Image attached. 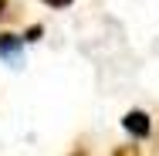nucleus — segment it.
Masks as SVG:
<instances>
[{
	"instance_id": "1",
	"label": "nucleus",
	"mask_w": 159,
	"mask_h": 156,
	"mask_svg": "<svg viewBox=\"0 0 159 156\" xmlns=\"http://www.w3.org/2000/svg\"><path fill=\"white\" fill-rule=\"evenodd\" d=\"M122 125H125L129 136H135V139H146V136H149V116H146L142 109H132V112H125Z\"/></svg>"
},
{
	"instance_id": "2",
	"label": "nucleus",
	"mask_w": 159,
	"mask_h": 156,
	"mask_svg": "<svg viewBox=\"0 0 159 156\" xmlns=\"http://www.w3.org/2000/svg\"><path fill=\"white\" fill-rule=\"evenodd\" d=\"M20 44H24V37H17V34H0V58L10 64H20Z\"/></svg>"
},
{
	"instance_id": "3",
	"label": "nucleus",
	"mask_w": 159,
	"mask_h": 156,
	"mask_svg": "<svg viewBox=\"0 0 159 156\" xmlns=\"http://www.w3.org/2000/svg\"><path fill=\"white\" fill-rule=\"evenodd\" d=\"M112 156H139V149H135V146H119Z\"/></svg>"
},
{
	"instance_id": "4",
	"label": "nucleus",
	"mask_w": 159,
	"mask_h": 156,
	"mask_svg": "<svg viewBox=\"0 0 159 156\" xmlns=\"http://www.w3.org/2000/svg\"><path fill=\"white\" fill-rule=\"evenodd\" d=\"M41 34H44V31H41V27H31V31H27V37H24V41H37Z\"/></svg>"
},
{
	"instance_id": "5",
	"label": "nucleus",
	"mask_w": 159,
	"mask_h": 156,
	"mask_svg": "<svg viewBox=\"0 0 159 156\" xmlns=\"http://www.w3.org/2000/svg\"><path fill=\"white\" fill-rule=\"evenodd\" d=\"M44 3H51V7H68L71 0H44Z\"/></svg>"
},
{
	"instance_id": "6",
	"label": "nucleus",
	"mask_w": 159,
	"mask_h": 156,
	"mask_svg": "<svg viewBox=\"0 0 159 156\" xmlns=\"http://www.w3.org/2000/svg\"><path fill=\"white\" fill-rule=\"evenodd\" d=\"M3 3H7V0H0V14H3Z\"/></svg>"
},
{
	"instance_id": "7",
	"label": "nucleus",
	"mask_w": 159,
	"mask_h": 156,
	"mask_svg": "<svg viewBox=\"0 0 159 156\" xmlns=\"http://www.w3.org/2000/svg\"><path fill=\"white\" fill-rule=\"evenodd\" d=\"M75 156H85V153H75Z\"/></svg>"
}]
</instances>
